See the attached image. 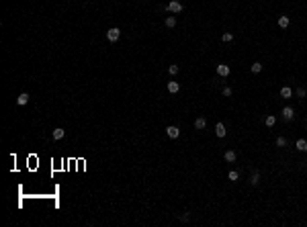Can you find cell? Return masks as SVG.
I'll return each instance as SVG.
<instances>
[{
	"instance_id": "1",
	"label": "cell",
	"mask_w": 307,
	"mask_h": 227,
	"mask_svg": "<svg viewBox=\"0 0 307 227\" xmlns=\"http://www.w3.org/2000/svg\"><path fill=\"white\" fill-rule=\"evenodd\" d=\"M166 10H170V13L178 14V13H182V4H180L178 0H170V2L166 4Z\"/></svg>"
},
{
	"instance_id": "2",
	"label": "cell",
	"mask_w": 307,
	"mask_h": 227,
	"mask_svg": "<svg viewBox=\"0 0 307 227\" xmlns=\"http://www.w3.org/2000/svg\"><path fill=\"white\" fill-rule=\"evenodd\" d=\"M119 37H121V29H119V27H111L109 31H107V39H109L111 43H113V41H117Z\"/></svg>"
},
{
	"instance_id": "3",
	"label": "cell",
	"mask_w": 307,
	"mask_h": 227,
	"mask_svg": "<svg viewBox=\"0 0 307 227\" xmlns=\"http://www.w3.org/2000/svg\"><path fill=\"white\" fill-rule=\"evenodd\" d=\"M166 133H168V137L176 139L178 135H180V129H178L176 125H170V127H166Z\"/></svg>"
},
{
	"instance_id": "4",
	"label": "cell",
	"mask_w": 307,
	"mask_h": 227,
	"mask_svg": "<svg viewBox=\"0 0 307 227\" xmlns=\"http://www.w3.org/2000/svg\"><path fill=\"white\" fill-rule=\"evenodd\" d=\"M283 119H285V121H293L295 119V110L291 109V106H285V109H283Z\"/></svg>"
},
{
	"instance_id": "5",
	"label": "cell",
	"mask_w": 307,
	"mask_h": 227,
	"mask_svg": "<svg viewBox=\"0 0 307 227\" xmlns=\"http://www.w3.org/2000/svg\"><path fill=\"white\" fill-rule=\"evenodd\" d=\"M51 137H53L55 141H60V139H64V137H66V131L61 129V127H55V129H53V133H51Z\"/></svg>"
},
{
	"instance_id": "6",
	"label": "cell",
	"mask_w": 307,
	"mask_h": 227,
	"mask_svg": "<svg viewBox=\"0 0 307 227\" xmlns=\"http://www.w3.org/2000/svg\"><path fill=\"white\" fill-rule=\"evenodd\" d=\"M217 74L221 76V78H227V76H229V66H225V63H219V66H217Z\"/></svg>"
},
{
	"instance_id": "7",
	"label": "cell",
	"mask_w": 307,
	"mask_h": 227,
	"mask_svg": "<svg viewBox=\"0 0 307 227\" xmlns=\"http://www.w3.org/2000/svg\"><path fill=\"white\" fill-rule=\"evenodd\" d=\"M225 133H227V131H225V125L223 123L215 125V135H217V137H225Z\"/></svg>"
},
{
	"instance_id": "8",
	"label": "cell",
	"mask_w": 307,
	"mask_h": 227,
	"mask_svg": "<svg viewBox=\"0 0 307 227\" xmlns=\"http://www.w3.org/2000/svg\"><path fill=\"white\" fill-rule=\"evenodd\" d=\"M178 90H180V84H178V82H174V80L168 82V92H170V94H176Z\"/></svg>"
},
{
	"instance_id": "9",
	"label": "cell",
	"mask_w": 307,
	"mask_h": 227,
	"mask_svg": "<svg viewBox=\"0 0 307 227\" xmlns=\"http://www.w3.org/2000/svg\"><path fill=\"white\" fill-rule=\"evenodd\" d=\"M16 103H19L20 106H25V104L29 103V94H27V92H20V94H19V98H16Z\"/></svg>"
},
{
	"instance_id": "10",
	"label": "cell",
	"mask_w": 307,
	"mask_h": 227,
	"mask_svg": "<svg viewBox=\"0 0 307 227\" xmlns=\"http://www.w3.org/2000/svg\"><path fill=\"white\" fill-rule=\"evenodd\" d=\"M289 23H291V19H289V16H285V14H283V16H280V19H279V27H280V29H287V27H289Z\"/></svg>"
},
{
	"instance_id": "11",
	"label": "cell",
	"mask_w": 307,
	"mask_h": 227,
	"mask_svg": "<svg viewBox=\"0 0 307 227\" xmlns=\"http://www.w3.org/2000/svg\"><path fill=\"white\" fill-rule=\"evenodd\" d=\"M295 147H297L299 151H307V141H305V139H297Z\"/></svg>"
},
{
	"instance_id": "12",
	"label": "cell",
	"mask_w": 307,
	"mask_h": 227,
	"mask_svg": "<svg viewBox=\"0 0 307 227\" xmlns=\"http://www.w3.org/2000/svg\"><path fill=\"white\" fill-rule=\"evenodd\" d=\"M280 96H283V98H291V96H293V90L289 88V86L280 88Z\"/></svg>"
},
{
	"instance_id": "13",
	"label": "cell",
	"mask_w": 307,
	"mask_h": 227,
	"mask_svg": "<svg viewBox=\"0 0 307 227\" xmlns=\"http://www.w3.org/2000/svg\"><path fill=\"white\" fill-rule=\"evenodd\" d=\"M258 182H260V174L258 172H252V176H250V184L258 186Z\"/></svg>"
},
{
	"instance_id": "14",
	"label": "cell",
	"mask_w": 307,
	"mask_h": 227,
	"mask_svg": "<svg viewBox=\"0 0 307 227\" xmlns=\"http://www.w3.org/2000/svg\"><path fill=\"white\" fill-rule=\"evenodd\" d=\"M264 123H266V127H274V125H276V117H274V115H268Z\"/></svg>"
},
{
	"instance_id": "15",
	"label": "cell",
	"mask_w": 307,
	"mask_h": 227,
	"mask_svg": "<svg viewBox=\"0 0 307 227\" xmlns=\"http://www.w3.org/2000/svg\"><path fill=\"white\" fill-rule=\"evenodd\" d=\"M205 125H207V121H205L203 117H199L197 121H195V129H205Z\"/></svg>"
},
{
	"instance_id": "16",
	"label": "cell",
	"mask_w": 307,
	"mask_h": 227,
	"mask_svg": "<svg viewBox=\"0 0 307 227\" xmlns=\"http://www.w3.org/2000/svg\"><path fill=\"white\" fill-rule=\"evenodd\" d=\"M223 158H225V162H236V151H232V150H229V151H225V156H223Z\"/></svg>"
},
{
	"instance_id": "17",
	"label": "cell",
	"mask_w": 307,
	"mask_h": 227,
	"mask_svg": "<svg viewBox=\"0 0 307 227\" xmlns=\"http://www.w3.org/2000/svg\"><path fill=\"white\" fill-rule=\"evenodd\" d=\"M166 27H168V29L176 27V16H168V19H166Z\"/></svg>"
},
{
	"instance_id": "18",
	"label": "cell",
	"mask_w": 307,
	"mask_h": 227,
	"mask_svg": "<svg viewBox=\"0 0 307 227\" xmlns=\"http://www.w3.org/2000/svg\"><path fill=\"white\" fill-rule=\"evenodd\" d=\"M250 70H252V74H260V72H262V63H258V62L252 63V66H250Z\"/></svg>"
},
{
	"instance_id": "19",
	"label": "cell",
	"mask_w": 307,
	"mask_h": 227,
	"mask_svg": "<svg viewBox=\"0 0 307 227\" xmlns=\"http://www.w3.org/2000/svg\"><path fill=\"white\" fill-rule=\"evenodd\" d=\"M221 41H223V43L233 41V33H223V35H221Z\"/></svg>"
},
{
	"instance_id": "20",
	"label": "cell",
	"mask_w": 307,
	"mask_h": 227,
	"mask_svg": "<svg viewBox=\"0 0 307 227\" xmlns=\"http://www.w3.org/2000/svg\"><path fill=\"white\" fill-rule=\"evenodd\" d=\"M227 178L232 180V182H236V180L239 178V174H238V172H229V174H227Z\"/></svg>"
},
{
	"instance_id": "21",
	"label": "cell",
	"mask_w": 307,
	"mask_h": 227,
	"mask_svg": "<svg viewBox=\"0 0 307 227\" xmlns=\"http://www.w3.org/2000/svg\"><path fill=\"white\" fill-rule=\"evenodd\" d=\"M285 145H287V139H285V137H279V139H276V147H285Z\"/></svg>"
},
{
	"instance_id": "22",
	"label": "cell",
	"mask_w": 307,
	"mask_h": 227,
	"mask_svg": "<svg viewBox=\"0 0 307 227\" xmlns=\"http://www.w3.org/2000/svg\"><path fill=\"white\" fill-rule=\"evenodd\" d=\"M178 70H180L178 66H170V68H168V72H170L172 76H176V74H178Z\"/></svg>"
},
{
	"instance_id": "23",
	"label": "cell",
	"mask_w": 307,
	"mask_h": 227,
	"mask_svg": "<svg viewBox=\"0 0 307 227\" xmlns=\"http://www.w3.org/2000/svg\"><path fill=\"white\" fill-rule=\"evenodd\" d=\"M305 94H307L305 88H297V96H299V98H305Z\"/></svg>"
},
{
	"instance_id": "24",
	"label": "cell",
	"mask_w": 307,
	"mask_h": 227,
	"mask_svg": "<svg viewBox=\"0 0 307 227\" xmlns=\"http://www.w3.org/2000/svg\"><path fill=\"white\" fill-rule=\"evenodd\" d=\"M223 96H232V88H227V86H225V88H223Z\"/></svg>"
}]
</instances>
